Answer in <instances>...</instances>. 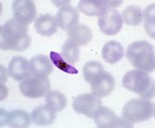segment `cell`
<instances>
[{
  "mask_svg": "<svg viewBox=\"0 0 155 128\" xmlns=\"http://www.w3.org/2000/svg\"><path fill=\"white\" fill-rule=\"evenodd\" d=\"M93 118L96 126L99 128H127L134 126L133 123L127 122L122 117H118L112 109L102 105L96 109Z\"/></svg>",
  "mask_w": 155,
  "mask_h": 128,
  "instance_id": "6",
  "label": "cell"
},
{
  "mask_svg": "<svg viewBox=\"0 0 155 128\" xmlns=\"http://www.w3.org/2000/svg\"><path fill=\"white\" fill-rule=\"evenodd\" d=\"M127 57L131 65L140 71H154V49L150 43L141 40L135 41L127 47Z\"/></svg>",
  "mask_w": 155,
  "mask_h": 128,
  "instance_id": "2",
  "label": "cell"
},
{
  "mask_svg": "<svg viewBox=\"0 0 155 128\" xmlns=\"http://www.w3.org/2000/svg\"><path fill=\"white\" fill-rule=\"evenodd\" d=\"M101 105V100L90 93L80 94L74 100L72 103L74 110L77 113L83 114L90 118L93 117L96 109Z\"/></svg>",
  "mask_w": 155,
  "mask_h": 128,
  "instance_id": "11",
  "label": "cell"
},
{
  "mask_svg": "<svg viewBox=\"0 0 155 128\" xmlns=\"http://www.w3.org/2000/svg\"><path fill=\"white\" fill-rule=\"evenodd\" d=\"M31 116L28 113L20 109L6 111L1 108L0 126L1 127L8 126L13 128H25L31 125Z\"/></svg>",
  "mask_w": 155,
  "mask_h": 128,
  "instance_id": "9",
  "label": "cell"
},
{
  "mask_svg": "<svg viewBox=\"0 0 155 128\" xmlns=\"http://www.w3.org/2000/svg\"><path fill=\"white\" fill-rule=\"evenodd\" d=\"M35 28L38 34L45 37H50L58 31V25L55 18L48 13L41 14L37 17Z\"/></svg>",
  "mask_w": 155,
  "mask_h": 128,
  "instance_id": "15",
  "label": "cell"
},
{
  "mask_svg": "<svg viewBox=\"0 0 155 128\" xmlns=\"http://www.w3.org/2000/svg\"><path fill=\"white\" fill-rule=\"evenodd\" d=\"M30 74L39 77H48L53 71V65L45 54H38L29 61Z\"/></svg>",
  "mask_w": 155,
  "mask_h": 128,
  "instance_id": "13",
  "label": "cell"
},
{
  "mask_svg": "<svg viewBox=\"0 0 155 128\" xmlns=\"http://www.w3.org/2000/svg\"><path fill=\"white\" fill-rule=\"evenodd\" d=\"M90 84L92 94L98 99H101L112 94L115 86V80L109 72L103 71L94 77Z\"/></svg>",
  "mask_w": 155,
  "mask_h": 128,
  "instance_id": "8",
  "label": "cell"
},
{
  "mask_svg": "<svg viewBox=\"0 0 155 128\" xmlns=\"http://www.w3.org/2000/svg\"><path fill=\"white\" fill-rule=\"evenodd\" d=\"M154 116V104L149 100L131 99L125 104L121 117L130 123H140Z\"/></svg>",
  "mask_w": 155,
  "mask_h": 128,
  "instance_id": "4",
  "label": "cell"
},
{
  "mask_svg": "<svg viewBox=\"0 0 155 128\" xmlns=\"http://www.w3.org/2000/svg\"><path fill=\"white\" fill-rule=\"evenodd\" d=\"M12 10L15 19L23 26H27L36 18V6L31 0H16L12 3Z\"/></svg>",
  "mask_w": 155,
  "mask_h": 128,
  "instance_id": "7",
  "label": "cell"
},
{
  "mask_svg": "<svg viewBox=\"0 0 155 128\" xmlns=\"http://www.w3.org/2000/svg\"><path fill=\"white\" fill-rule=\"evenodd\" d=\"M102 57L110 64H115L124 57V49L117 41H109L105 44L102 49Z\"/></svg>",
  "mask_w": 155,
  "mask_h": 128,
  "instance_id": "18",
  "label": "cell"
},
{
  "mask_svg": "<svg viewBox=\"0 0 155 128\" xmlns=\"http://www.w3.org/2000/svg\"><path fill=\"white\" fill-rule=\"evenodd\" d=\"M46 105L55 112H61L67 107L68 100L58 90H49L45 95Z\"/></svg>",
  "mask_w": 155,
  "mask_h": 128,
  "instance_id": "20",
  "label": "cell"
},
{
  "mask_svg": "<svg viewBox=\"0 0 155 128\" xmlns=\"http://www.w3.org/2000/svg\"><path fill=\"white\" fill-rule=\"evenodd\" d=\"M49 57H50L53 64L63 72H66L68 74H77L78 73L77 69L65 62V60L63 59V57H62L61 54H58L56 52H50Z\"/></svg>",
  "mask_w": 155,
  "mask_h": 128,
  "instance_id": "24",
  "label": "cell"
},
{
  "mask_svg": "<svg viewBox=\"0 0 155 128\" xmlns=\"http://www.w3.org/2000/svg\"><path fill=\"white\" fill-rule=\"evenodd\" d=\"M21 93L30 99L41 98L50 90V81L48 77L29 75L20 84Z\"/></svg>",
  "mask_w": 155,
  "mask_h": 128,
  "instance_id": "5",
  "label": "cell"
},
{
  "mask_svg": "<svg viewBox=\"0 0 155 128\" xmlns=\"http://www.w3.org/2000/svg\"><path fill=\"white\" fill-rule=\"evenodd\" d=\"M62 55L68 63L75 64L79 60L80 46L71 39H68L62 46Z\"/></svg>",
  "mask_w": 155,
  "mask_h": 128,
  "instance_id": "22",
  "label": "cell"
},
{
  "mask_svg": "<svg viewBox=\"0 0 155 128\" xmlns=\"http://www.w3.org/2000/svg\"><path fill=\"white\" fill-rule=\"evenodd\" d=\"M31 120L32 123L37 126H49L56 119L55 111L52 110L47 105H41L34 108L31 113Z\"/></svg>",
  "mask_w": 155,
  "mask_h": 128,
  "instance_id": "16",
  "label": "cell"
},
{
  "mask_svg": "<svg viewBox=\"0 0 155 128\" xmlns=\"http://www.w3.org/2000/svg\"><path fill=\"white\" fill-rule=\"evenodd\" d=\"M0 88H1V99L0 100L3 101L4 99H6L8 97V90L7 88L6 85H3V83H1L0 85Z\"/></svg>",
  "mask_w": 155,
  "mask_h": 128,
  "instance_id": "28",
  "label": "cell"
},
{
  "mask_svg": "<svg viewBox=\"0 0 155 128\" xmlns=\"http://www.w3.org/2000/svg\"><path fill=\"white\" fill-rule=\"evenodd\" d=\"M121 3H122V1H107V0L104 1V4L107 10L117 8L119 6H121Z\"/></svg>",
  "mask_w": 155,
  "mask_h": 128,
  "instance_id": "26",
  "label": "cell"
},
{
  "mask_svg": "<svg viewBox=\"0 0 155 128\" xmlns=\"http://www.w3.org/2000/svg\"><path fill=\"white\" fill-rule=\"evenodd\" d=\"M143 19L144 20V29L146 31L147 34L152 39H154V3L147 7L146 9L143 12Z\"/></svg>",
  "mask_w": 155,
  "mask_h": 128,
  "instance_id": "23",
  "label": "cell"
},
{
  "mask_svg": "<svg viewBox=\"0 0 155 128\" xmlns=\"http://www.w3.org/2000/svg\"><path fill=\"white\" fill-rule=\"evenodd\" d=\"M99 27L104 34L115 35L120 32L123 25V19L121 13L117 10H107L99 18Z\"/></svg>",
  "mask_w": 155,
  "mask_h": 128,
  "instance_id": "10",
  "label": "cell"
},
{
  "mask_svg": "<svg viewBox=\"0 0 155 128\" xmlns=\"http://www.w3.org/2000/svg\"><path fill=\"white\" fill-rule=\"evenodd\" d=\"M104 71V68L101 63L96 61H90L85 64L83 67V76L88 83L97 75Z\"/></svg>",
  "mask_w": 155,
  "mask_h": 128,
  "instance_id": "25",
  "label": "cell"
},
{
  "mask_svg": "<svg viewBox=\"0 0 155 128\" xmlns=\"http://www.w3.org/2000/svg\"><path fill=\"white\" fill-rule=\"evenodd\" d=\"M57 25L62 31H68L76 26L80 20V14L75 8L70 5L62 6L55 16Z\"/></svg>",
  "mask_w": 155,
  "mask_h": 128,
  "instance_id": "12",
  "label": "cell"
},
{
  "mask_svg": "<svg viewBox=\"0 0 155 128\" xmlns=\"http://www.w3.org/2000/svg\"><path fill=\"white\" fill-rule=\"evenodd\" d=\"M28 63L26 58L22 56H14L8 64V73L15 80H23L30 75Z\"/></svg>",
  "mask_w": 155,
  "mask_h": 128,
  "instance_id": "14",
  "label": "cell"
},
{
  "mask_svg": "<svg viewBox=\"0 0 155 128\" xmlns=\"http://www.w3.org/2000/svg\"><path fill=\"white\" fill-rule=\"evenodd\" d=\"M122 85L138 94L141 100H150L154 97V80L143 71L132 70L127 72L122 79Z\"/></svg>",
  "mask_w": 155,
  "mask_h": 128,
  "instance_id": "3",
  "label": "cell"
},
{
  "mask_svg": "<svg viewBox=\"0 0 155 128\" xmlns=\"http://www.w3.org/2000/svg\"><path fill=\"white\" fill-rule=\"evenodd\" d=\"M28 27L23 26L15 18H11L0 27V48L6 51L22 52L30 47L31 39Z\"/></svg>",
  "mask_w": 155,
  "mask_h": 128,
  "instance_id": "1",
  "label": "cell"
},
{
  "mask_svg": "<svg viewBox=\"0 0 155 128\" xmlns=\"http://www.w3.org/2000/svg\"><path fill=\"white\" fill-rule=\"evenodd\" d=\"M67 34L69 39L79 46L86 45L93 39L92 30L84 24H79L69 29Z\"/></svg>",
  "mask_w": 155,
  "mask_h": 128,
  "instance_id": "17",
  "label": "cell"
},
{
  "mask_svg": "<svg viewBox=\"0 0 155 128\" xmlns=\"http://www.w3.org/2000/svg\"><path fill=\"white\" fill-rule=\"evenodd\" d=\"M78 9L83 14L89 17H100L107 11L104 1L94 0H82L78 4Z\"/></svg>",
  "mask_w": 155,
  "mask_h": 128,
  "instance_id": "19",
  "label": "cell"
},
{
  "mask_svg": "<svg viewBox=\"0 0 155 128\" xmlns=\"http://www.w3.org/2000/svg\"><path fill=\"white\" fill-rule=\"evenodd\" d=\"M7 71V69L3 67V65H1V76H0V82L4 83L8 80V74Z\"/></svg>",
  "mask_w": 155,
  "mask_h": 128,
  "instance_id": "27",
  "label": "cell"
},
{
  "mask_svg": "<svg viewBox=\"0 0 155 128\" xmlns=\"http://www.w3.org/2000/svg\"><path fill=\"white\" fill-rule=\"evenodd\" d=\"M121 17L127 25L136 26L143 21V11L137 6L130 5L123 10Z\"/></svg>",
  "mask_w": 155,
  "mask_h": 128,
  "instance_id": "21",
  "label": "cell"
}]
</instances>
